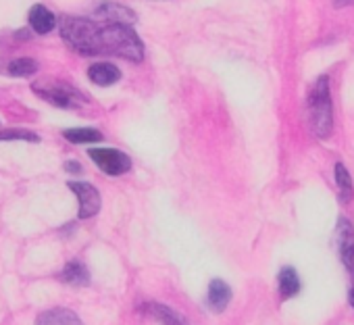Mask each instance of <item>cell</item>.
<instances>
[{"instance_id":"cell-4","label":"cell","mask_w":354,"mask_h":325,"mask_svg":"<svg viewBox=\"0 0 354 325\" xmlns=\"http://www.w3.org/2000/svg\"><path fill=\"white\" fill-rule=\"evenodd\" d=\"M88 156L96 162L98 169L106 176H123L131 169V158L115 148H90Z\"/></svg>"},{"instance_id":"cell-15","label":"cell","mask_w":354,"mask_h":325,"mask_svg":"<svg viewBox=\"0 0 354 325\" xmlns=\"http://www.w3.org/2000/svg\"><path fill=\"white\" fill-rule=\"evenodd\" d=\"M9 75L13 77H32L38 71V61L34 59H15L7 67Z\"/></svg>"},{"instance_id":"cell-12","label":"cell","mask_w":354,"mask_h":325,"mask_svg":"<svg viewBox=\"0 0 354 325\" xmlns=\"http://www.w3.org/2000/svg\"><path fill=\"white\" fill-rule=\"evenodd\" d=\"M277 279H279V294H281L283 298H292V296H296V294L300 292V279H298L296 269L283 267V269L279 271Z\"/></svg>"},{"instance_id":"cell-3","label":"cell","mask_w":354,"mask_h":325,"mask_svg":"<svg viewBox=\"0 0 354 325\" xmlns=\"http://www.w3.org/2000/svg\"><path fill=\"white\" fill-rule=\"evenodd\" d=\"M32 90L42 96L46 102L61 106V109H77L84 102V96L80 90L71 88L69 84L57 82V80H40L32 86Z\"/></svg>"},{"instance_id":"cell-1","label":"cell","mask_w":354,"mask_h":325,"mask_svg":"<svg viewBox=\"0 0 354 325\" xmlns=\"http://www.w3.org/2000/svg\"><path fill=\"white\" fill-rule=\"evenodd\" d=\"M59 32L63 42L84 57L111 55L131 63H140L144 59V42L131 26L109 21L96 24L84 17H65Z\"/></svg>"},{"instance_id":"cell-7","label":"cell","mask_w":354,"mask_h":325,"mask_svg":"<svg viewBox=\"0 0 354 325\" xmlns=\"http://www.w3.org/2000/svg\"><path fill=\"white\" fill-rule=\"evenodd\" d=\"M88 77L92 84L106 88V86H113L121 80V69L113 63H94L88 69Z\"/></svg>"},{"instance_id":"cell-19","label":"cell","mask_w":354,"mask_h":325,"mask_svg":"<svg viewBox=\"0 0 354 325\" xmlns=\"http://www.w3.org/2000/svg\"><path fill=\"white\" fill-rule=\"evenodd\" d=\"M65 169H67L69 174H82V167L77 165V160H67V162H65Z\"/></svg>"},{"instance_id":"cell-5","label":"cell","mask_w":354,"mask_h":325,"mask_svg":"<svg viewBox=\"0 0 354 325\" xmlns=\"http://www.w3.org/2000/svg\"><path fill=\"white\" fill-rule=\"evenodd\" d=\"M67 188L80 201V219L94 217L100 211V194L92 184H88V182H69Z\"/></svg>"},{"instance_id":"cell-9","label":"cell","mask_w":354,"mask_h":325,"mask_svg":"<svg viewBox=\"0 0 354 325\" xmlns=\"http://www.w3.org/2000/svg\"><path fill=\"white\" fill-rule=\"evenodd\" d=\"M30 28L36 32V34H50L55 28H57V17L55 13H50L44 5H34L32 11H30Z\"/></svg>"},{"instance_id":"cell-18","label":"cell","mask_w":354,"mask_h":325,"mask_svg":"<svg viewBox=\"0 0 354 325\" xmlns=\"http://www.w3.org/2000/svg\"><path fill=\"white\" fill-rule=\"evenodd\" d=\"M342 261H344L346 269H348V271H350V275H352V288H350V302H352V306H354V246H350V248L342 250Z\"/></svg>"},{"instance_id":"cell-17","label":"cell","mask_w":354,"mask_h":325,"mask_svg":"<svg viewBox=\"0 0 354 325\" xmlns=\"http://www.w3.org/2000/svg\"><path fill=\"white\" fill-rule=\"evenodd\" d=\"M7 140H26V142H40V136L30 129H5L0 131V142Z\"/></svg>"},{"instance_id":"cell-6","label":"cell","mask_w":354,"mask_h":325,"mask_svg":"<svg viewBox=\"0 0 354 325\" xmlns=\"http://www.w3.org/2000/svg\"><path fill=\"white\" fill-rule=\"evenodd\" d=\"M96 15L109 24H123V26H133L136 24V13L123 5L117 3H102L96 7Z\"/></svg>"},{"instance_id":"cell-16","label":"cell","mask_w":354,"mask_h":325,"mask_svg":"<svg viewBox=\"0 0 354 325\" xmlns=\"http://www.w3.org/2000/svg\"><path fill=\"white\" fill-rule=\"evenodd\" d=\"M335 180H337V186H339L342 198H344L346 203H348V201H352V196H354L352 180H350V174H348V169L342 165V162H337V165H335Z\"/></svg>"},{"instance_id":"cell-11","label":"cell","mask_w":354,"mask_h":325,"mask_svg":"<svg viewBox=\"0 0 354 325\" xmlns=\"http://www.w3.org/2000/svg\"><path fill=\"white\" fill-rule=\"evenodd\" d=\"M61 279L71 286H88L90 284V271L82 261H69L61 273Z\"/></svg>"},{"instance_id":"cell-10","label":"cell","mask_w":354,"mask_h":325,"mask_svg":"<svg viewBox=\"0 0 354 325\" xmlns=\"http://www.w3.org/2000/svg\"><path fill=\"white\" fill-rule=\"evenodd\" d=\"M36 325H84V323L69 308H50L36 319Z\"/></svg>"},{"instance_id":"cell-8","label":"cell","mask_w":354,"mask_h":325,"mask_svg":"<svg viewBox=\"0 0 354 325\" xmlns=\"http://www.w3.org/2000/svg\"><path fill=\"white\" fill-rule=\"evenodd\" d=\"M230 300H232V288L223 279H213L209 286V294H207V304L211 306V310L223 313Z\"/></svg>"},{"instance_id":"cell-14","label":"cell","mask_w":354,"mask_h":325,"mask_svg":"<svg viewBox=\"0 0 354 325\" xmlns=\"http://www.w3.org/2000/svg\"><path fill=\"white\" fill-rule=\"evenodd\" d=\"M144 310H148V315L154 317L162 325H186L184 319L177 315L175 310H171L169 306H162V304H146Z\"/></svg>"},{"instance_id":"cell-20","label":"cell","mask_w":354,"mask_h":325,"mask_svg":"<svg viewBox=\"0 0 354 325\" xmlns=\"http://www.w3.org/2000/svg\"><path fill=\"white\" fill-rule=\"evenodd\" d=\"M352 3H354V0H335L337 7H346V5H352Z\"/></svg>"},{"instance_id":"cell-2","label":"cell","mask_w":354,"mask_h":325,"mask_svg":"<svg viewBox=\"0 0 354 325\" xmlns=\"http://www.w3.org/2000/svg\"><path fill=\"white\" fill-rule=\"evenodd\" d=\"M308 111H310V125L319 138H327L333 127V113H331V94H329V82L327 77H319L315 84L310 98H308Z\"/></svg>"},{"instance_id":"cell-13","label":"cell","mask_w":354,"mask_h":325,"mask_svg":"<svg viewBox=\"0 0 354 325\" xmlns=\"http://www.w3.org/2000/svg\"><path fill=\"white\" fill-rule=\"evenodd\" d=\"M63 138L69 140L71 144H94V142H102V133L94 127H73V129H65Z\"/></svg>"}]
</instances>
